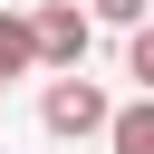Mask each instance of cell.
<instances>
[{
  "label": "cell",
  "mask_w": 154,
  "mask_h": 154,
  "mask_svg": "<svg viewBox=\"0 0 154 154\" xmlns=\"http://www.w3.org/2000/svg\"><path fill=\"white\" fill-rule=\"evenodd\" d=\"M38 125L77 144V135H106V125H116V106H106V87H87V77L67 67V77H58L48 96H38Z\"/></svg>",
  "instance_id": "6da1fadb"
},
{
  "label": "cell",
  "mask_w": 154,
  "mask_h": 154,
  "mask_svg": "<svg viewBox=\"0 0 154 154\" xmlns=\"http://www.w3.org/2000/svg\"><path fill=\"white\" fill-rule=\"evenodd\" d=\"M38 19V67H77L87 58V29H96V10H77V0H48V10H29Z\"/></svg>",
  "instance_id": "7a4b0ae2"
},
{
  "label": "cell",
  "mask_w": 154,
  "mask_h": 154,
  "mask_svg": "<svg viewBox=\"0 0 154 154\" xmlns=\"http://www.w3.org/2000/svg\"><path fill=\"white\" fill-rule=\"evenodd\" d=\"M29 67H38V19L0 10V87H10V77H29Z\"/></svg>",
  "instance_id": "3957f363"
},
{
  "label": "cell",
  "mask_w": 154,
  "mask_h": 154,
  "mask_svg": "<svg viewBox=\"0 0 154 154\" xmlns=\"http://www.w3.org/2000/svg\"><path fill=\"white\" fill-rule=\"evenodd\" d=\"M106 144H116V154H154V96H135V106H116V125H106Z\"/></svg>",
  "instance_id": "277c9868"
},
{
  "label": "cell",
  "mask_w": 154,
  "mask_h": 154,
  "mask_svg": "<svg viewBox=\"0 0 154 154\" xmlns=\"http://www.w3.org/2000/svg\"><path fill=\"white\" fill-rule=\"evenodd\" d=\"M125 77L154 96V19H144V29H125Z\"/></svg>",
  "instance_id": "5b68a950"
},
{
  "label": "cell",
  "mask_w": 154,
  "mask_h": 154,
  "mask_svg": "<svg viewBox=\"0 0 154 154\" xmlns=\"http://www.w3.org/2000/svg\"><path fill=\"white\" fill-rule=\"evenodd\" d=\"M87 10H96V19H116V29H144V10H154V0H87Z\"/></svg>",
  "instance_id": "8992f818"
}]
</instances>
